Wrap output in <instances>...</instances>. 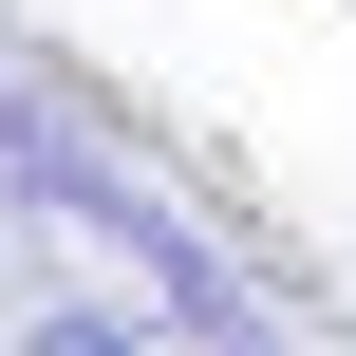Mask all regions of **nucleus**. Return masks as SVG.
<instances>
[{"label":"nucleus","mask_w":356,"mask_h":356,"mask_svg":"<svg viewBox=\"0 0 356 356\" xmlns=\"http://www.w3.org/2000/svg\"><path fill=\"white\" fill-rule=\"evenodd\" d=\"M0 188H19V207H56L75 244H113V263L150 282V319H169V338H207V356H263V300H244L207 244H188V207H150V188H131V169H113V150L56 113V94H19V56H0Z\"/></svg>","instance_id":"1"},{"label":"nucleus","mask_w":356,"mask_h":356,"mask_svg":"<svg viewBox=\"0 0 356 356\" xmlns=\"http://www.w3.org/2000/svg\"><path fill=\"white\" fill-rule=\"evenodd\" d=\"M19 356H169V338H150V319H113V300H56Z\"/></svg>","instance_id":"2"}]
</instances>
